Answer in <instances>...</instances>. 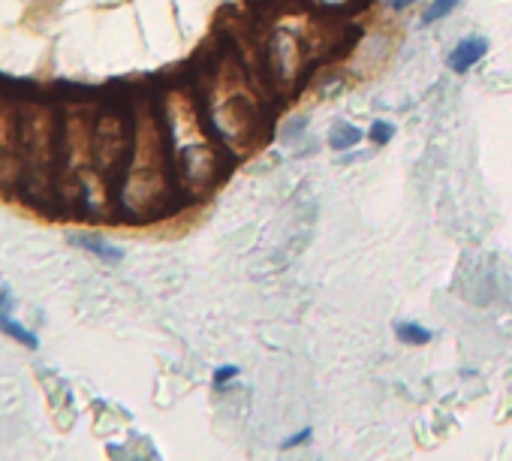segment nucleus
<instances>
[{
	"label": "nucleus",
	"mask_w": 512,
	"mask_h": 461,
	"mask_svg": "<svg viewBox=\"0 0 512 461\" xmlns=\"http://www.w3.org/2000/svg\"><path fill=\"white\" fill-rule=\"evenodd\" d=\"M157 112L163 121L178 193L184 202H193L226 175L232 154L214 133L196 88L169 85L157 100Z\"/></svg>",
	"instance_id": "obj_1"
},
{
	"label": "nucleus",
	"mask_w": 512,
	"mask_h": 461,
	"mask_svg": "<svg viewBox=\"0 0 512 461\" xmlns=\"http://www.w3.org/2000/svg\"><path fill=\"white\" fill-rule=\"evenodd\" d=\"M199 103L232 157H241L263 142L269 130V88L250 76L238 55L220 52L196 79Z\"/></svg>",
	"instance_id": "obj_2"
},
{
	"label": "nucleus",
	"mask_w": 512,
	"mask_h": 461,
	"mask_svg": "<svg viewBox=\"0 0 512 461\" xmlns=\"http://www.w3.org/2000/svg\"><path fill=\"white\" fill-rule=\"evenodd\" d=\"M181 199L157 103L142 100L133 109V139L118 178V208L130 220H157Z\"/></svg>",
	"instance_id": "obj_3"
},
{
	"label": "nucleus",
	"mask_w": 512,
	"mask_h": 461,
	"mask_svg": "<svg viewBox=\"0 0 512 461\" xmlns=\"http://www.w3.org/2000/svg\"><path fill=\"white\" fill-rule=\"evenodd\" d=\"M61 157V115L46 103L22 106V193L52 202Z\"/></svg>",
	"instance_id": "obj_4"
},
{
	"label": "nucleus",
	"mask_w": 512,
	"mask_h": 461,
	"mask_svg": "<svg viewBox=\"0 0 512 461\" xmlns=\"http://www.w3.org/2000/svg\"><path fill=\"white\" fill-rule=\"evenodd\" d=\"M94 127L97 115L91 106H70L61 115V157L55 196L67 205L85 202V184L94 166Z\"/></svg>",
	"instance_id": "obj_5"
},
{
	"label": "nucleus",
	"mask_w": 512,
	"mask_h": 461,
	"mask_svg": "<svg viewBox=\"0 0 512 461\" xmlns=\"http://www.w3.org/2000/svg\"><path fill=\"white\" fill-rule=\"evenodd\" d=\"M317 28L308 16H284L266 37V70L278 91H296L311 61L320 55Z\"/></svg>",
	"instance_id": "obj_6"
},
{
	"label": "nucleus",
	"mask_w": 512,
	"mask_h": 461,
	"mask_svg": "<svg viewBox=\"0 0 512 461\" xmlns=\"http://www.w3.org/2000/svg\"><path fill=\"white\" fill-rule=\"evenodd\" d=\"M133 124H127L118 112H100L94 127V166L85 184V208L100 214L112 199V178L124 172L130 154Z\"/></svg>",
	"instance_id": "obj_7"
},
{
	"label": "nucleus",
	"mask_w": 512,
	"mask_h": 461,
	"mask_svg": "<svg viewBox=\"0 0 512 461\" xmlns=\"http://www.w3.org/2000/svg\"><path fill=\"white\" fill-rule=\"evenodd\" d=\"M22 187V109L0 100V196Z\"/></svg>",
	"instance_id": "obj_8"
},
{
	"label": "nucleus",
	"mask_w": 512,
	"mask_h": 461,
	"mask_svg": "<svg viewBox=\"0 0 512 461\" xmlns=\"http://www.w3.org/2000/svg\"><path fill=\"white\" fill-rule=\"evenodd\" d=\"M485 52H488V40L485 37H464L452 52H449V70L455 73V76H464V73H470L482 58H485Z\"/></svg>",
	"instance_id": "obj_9"
},
{
	"label": "nucleus",
	"mask_w": 512,
	"mask_h": 461,
	"mask_svg": "<svg viewBox=\"0 0 512 461\" xmlns=\"http://www.w3.org/2000/svg\"><path fill=\"white\" fill-rule=\"evenodd\" d=\"M362 130L359 127H353V124H347V121H338L335 127H332V133H329V148L332 151H350V148H356L359 142H362Z\"/></svg>",
	"instance_id": "obj_10"
},
{
	"label": "nucleus",
	"mask_w": 512,
	"mask_h": 461,
	"mask_svg": "<svg viewBox=\"0 0 512 461\" xmlns=\"http://www.w3.org/2000/svg\"><path fill=\"white\" fill-rule=\"evenodd\" d=\"M305 4L317 16H344V13H353L362 0H305Z\"/></svg>",
	"instance_id": "obj_11"
},
{
	"label": "nucleus",
	"mask_w": 512,
	"mask_h": 461,
	"mask_svg": "<svg viewBox=\"0 0 512 461\" xmlns=\"http://www.w3.org/2000/svg\"><path fill=\"white\" fill-rule=\"evenodd\" d=\"M395 335H398L401 344H413V347H422V344H428V341L434 338L428 329H422V326H416V323H398V326H395Z\"/></svg>",
	"instance_id": "obj_12"
},
{
	"label": "nucleus",
	"mask_w": 512,
	"mask_h": 461,
	"mask_svg": "<svg viewBox=\"0 0 512 461\" xmlns=\"http://www.w3.org/2000/svg\"><path fill=\"white\" fill-rule=\"evenodd\" d=\"M455 7H461V0H434V4L425 10V16H422V28H428V25H434V22H440V19H446Z\"/></svg>",
	"instance_id": "obj_13"
},
{
	"label": "nucleus",
	"mask_w": 512,
	"mask_h": 461,
	"mask_svg": "<svg viewBox=\"0 0 512 461\" xmlns=\"http://www.w3.org/2000/svg\"><path fill=\"white\" fill-rule=\"evenodd\" d=\"M365 136L371 139L374 148H386V145L392 142V136H395V127H392L389 121H380V118H377V121L365 130Z\"/></svg>",
	"instance_id": "obj_14"
},
{
	"label": "nucleus",
	"mask_w": 512,
	"mask_h": 461,
	"mask_svg": "<svg viewBox=\"0 0 512 461\" xmlns=\"http://www.w3.org/2000/svg\"><path fill=\"white\" fill-rule=\"evenodd\" d=\"M79 245H82V248H88L91 254H97V257H100V260H106V263H121V254H118V251H112L109 245L97 242V239H79Z\"/></svg>",
	"instance_id": "obj_15"
},
{
	"label": "nucleus",
	"mask_w": 512,
	"mask_h": 461,
	"mask_svg": "<svg viewBox=\"0 0 512 461\" xmlns=\"http://www.w3.org/2000/svg\"><path fill=\"white\" fill-rule=\"evenodd\" d=\"M0 329H4V332H10L13 338H19V341H22V344H28V347H37V338H34L31 332H25V329H22L19 323H13V320H10V317L4 314V311H0Z\"/></svg>",
	"instance_id": "obj_16"
},
{
	"label": "nucleus",
	"mask_w": 512,
	"mask_h": 461,
	"mask_svg": "<svg viewBox=\"0 0 512 461\" xmlns=\"http://www.w3.org/2000/svg\"><path fill=\"white\" fill-rule=\"evenodd\" d=\"M235 374H238V368H235V365H223V368H217V374H214V383L220 386V383L232 380Z\"/></svg>",
	"instance_id": "obj_17"
},
{
	"label": "nucleus",
	"mask_w": 512,
	"mask_h": 461,
	"mask_svg": "<svg viewBox=\"0 0 512 461\" xmlns=\"http://www.w3.org/2000/svg\"><path fill=\"white\" fill-rule=\"evenodd\" d=\"M305 437H311V428H305V431H302L299 437H290V440H284V449H290V446H296V443H299V440H305Z\"/></svg>",
	"instance_id": "obj_18"
},
{
	"label": "nucleus",
	"mask_w": 512,
	"mask_h": 461,
	"mask_svg": "<svg viewBox=\"0 0 512 461\" xmlns=\"http://www.w3.org/2000/svg\"><path fill=\"white\" fill-rule=\"evenodd\" d=\"M410 4H416V0H389V10H407Z\"/></svg>",
	"instance_id": "obj_19"
}]
</instances>
